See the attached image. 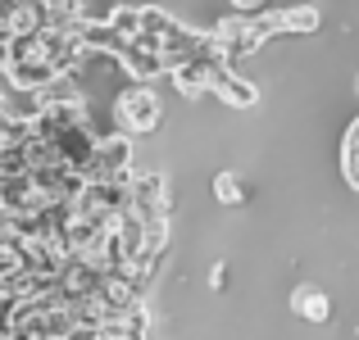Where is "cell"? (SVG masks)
Wrapping results in <instances>:
<instances>
[{
  "mask_svg": "<svg viewBox=\"0 0 359 340\" xmlns=\"http://www.w3.org/2000/svg\"><path fill=\"white\" fill-rule=\"evenodd\" d=\"M118 127L123 132H137V136H146V132L159 127V100L150 87H132L118 96Z\"/></svg>",
  "mask_w": 359,
  "mask_h": 340,
  "instance_id": "1",
  "label": "cell"
},
{
  "mask_svg": "<svg viewBox=\"0 0 359 340\" xmlns=\"http://www.w3.org/2000/svg\"><path fill=\"white\" fill-rule=\"evenodd\" d=\"M205 91H214L223 105H237V109H250L255 100H259V91H255L245 78H237L228 64H219V59H205Z\"/></svg>",
  "mask_w": 359,
  "mask_h": 340,
  "instance_id": "2",
  "label": "cell"
},
{
  "mask_svg": "<svg viewBox=\"0 0 359 340\" xmlns=\"http://www.w3.org/2000/svg\"><path fill=\"white\" fill-rule=\"evenodd\" d=\"M123 173H132V136L128 132H114L105 141L96 136V159H91L87 177H123Z\"/></svg>",
  "mask_w": 359,
  "mask_h": 340,
  "instance_id": "3",
  "label": "cell"
},
{
  "mask_svg": "<svg viewBox=\"0 0 359 340\" xmlns=\"http://www.w3.org/2000/svg\"><path fill=\"white\" fill-rule=\"evenodd\" d=\"M259 18V27L269 36H309L318 27V9H309V5H291V9H264V14H255Z\"/></svg>",
  "mask_w": 359,
  "mask_h": 340,
  "instance_id": "4",
  "label": "cell"
},
{
  "mask_svg": "<svg viewBox=\"0 0 359 340\" xmlns=\"http://www.w3.org/2000/svg\"><path fill=\"white\" fill-rule=\"evenodd\" d=\"M118 64H123V73H132L137 82H150V78H159V73H168L164 55H159L155 45H141L137 36H128V45H123Z\"/></svg>",
  "mask_w": 359,
  "mask_h": 340,
  "instance_id": "5",
  "label": "cell"
},
{
  "mask_svg": "<svg viewBox=\"0 0 359 340\" xmlns=\"http://www.w3.org/2000/svg\"><path fill=\"white\" fill-rule=\"evenodd\" d=\"M291 309H296V313L305 318V323H327V313H332L327 295H323V290H314V286L291 290Z\"/></svg>",
  "mask_w": 359,
  "mask_h": 340,
  "instance_id": "6",
  "label": "cell"
},
{
  "mask_svg": "<svg viewBox=\"0 0 359 340\" xmlns=\"http://www.w3.org/2000/svg\"><path fill=\"white\" fill-rule=\"evenodd\" d=\"M173 87L182 91L187 100L205 96V59H182V64H173Z\"/></svg>",
  "mask_w": 359,
  "mask_h": 340,
  "instance_id": "7",
  "label": "cell"
},
{
  "mask_svg": "<svg viewBox=\"0 0 359 340\" xmlns=\"http://www.w3.org/2000/svg\"><path fill=\"white\" fill-rule=\"evenodd\" d=\"M341 168H346V177H351V186L359 191V118L351 122V132H346V155H341Z\"/></svg>",
  "mask_w": 359,
  "mask_h": 340,
  "instance_id": "8",
  "label": "cell"
},
{
  "mask_svg": "<svg viewBox=\"0 0 359 340\" xmlns=\"http://www.w3.org/2000/svg\"><path fill=\"white\" fill-rule=\"evenodd\" d=\"M214 195H219L223 204H241V200H245L241 177H237V173H219V177H214Z\"/></svg>",
  "mask_w": 359,
  "mask_h": 340,
  "instance_id": "9",
  "label": "cell"
},
{
  "mask_svg": "<svg viewBox=\"0 0 359 340\" xmlns=\"http://www.w3.org/2000/svg\"><path fill=\"white\" fill-rule=\"evenodd\" d=\"M273 5V0H232V9H237V14H264V9H269Z\"/></svg>",
  "mask_w": 359,
  "mask_h": 340,
  "instance_id": "10",
  "label": "cell"
}]
</instances>
